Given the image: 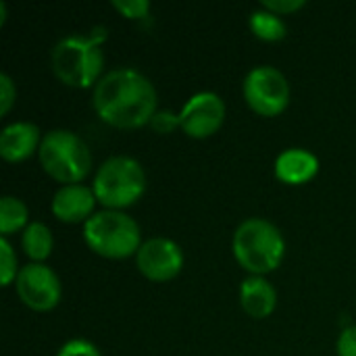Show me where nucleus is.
Here are the masks:
<instances>
[{"label":"nucleus","mask_w":356,"mask_h":356,"mask_svg":"<svg viewBox=\"0 0 356 356\" xmlns=\"http://www.w3.org/2000/svg\"><path fill=\"white\" fill-rule=\"evenodd\" d=\"M154 83L134 67L106 71L92 90L96 115L119 129H136L150 123L156 108Z\"/></svg>","instance_id":"f257e3e1"},{"label":"nucleus","mask_w":356,"mask_h":356,"mask_svg":"<svg viewBox=\"0 0 356 356\" xmlns=\"http://www.w3.org/2000/svg\"><path fill=\"white\" fill-rule=\"evenodd\" d=\"M104 40V27H94L90 33H71L60 38L50 52L54 75L71 88H94L102 77Z\"/></svg>","instance_id":"f03ea898"},{"label":"nucleus","mask_w":356,"mask_h":356,"mask_svg":"<svg viewBox=\"0 0 356 356\" xmlns=\"http://www.w3.org/2000/svg\"><path fill=\"white\" fill-rule=\"evenodd\" d=\"M232 250L236 261L250 275H267L282 265L286 240L280 227L271 221L250 217L238 225L232 240Z\"/></svg>","instance_id":"7ed1b4c3"},{"label":"nucleus","mask_w":356,"mask_h":356,"mask_svg":"<svg viewBox=\"0 0 356 356\" xmlns=\"http://www.w3.org/2000/svg\"><path fill=\"white\" fill-rule=\"evenodd\" d=\"M92 190L104 209L123 211L144 196L146 171L134 156L115 154L98 167Z\"/></svg>","instance_id":"20e7f679"},{"label":"nucleus","mask_w":356,"mask_h":356,"mask_svg":"<svg viewBox=\"0 0 356 356\" xmlns=\"http://www.w3.org/2000/svg\"><path fill=\"white\" fill-rule=\"evenodd\" d=\"M83 240L96 254L117 261L138 254L142 246V234L136 219L113 209L98 211L83 223Z\"/></svg>","instance_id":"39448f33"},{"label":"nucleus","mask_w":356,"mask_h":356,"mask_svg":"<svg viewBox=\"0 0 356 356\" xmlns=\"http://www.w3.org/2000/svg\"><path fill=\"white\" fill-rule=\"evenodd\" d=\"M38 156L42 169L63 186L83 181L92 169L88 144L71 129H52L44 134Z\"/></svg>","instance_id":"423d86ee"},{"label":"nucleus","mask_w":356,"mask_h":356,"mask_svg":"<svg viewBox=\"0 0 356 356\" xmlns=\"http://www.w3.org/2000/svg\"><path fill=\"white\" fill-rule=\"evenodd\" d=\"M242 94L246 104L263 117H275L290 104L288 77L271 65H259L250 69L244 77Z\"/></svg>","instance_id":"0eeeda50"},{"label":"nucleus","mask_w":356,"mask_h":356,"mask_svg":"<svg viewBox=\"0 0 356 356\" xmlns=\"http://www.w3.org/2000/svg\"><path fill=\"white\" fill-rule=\"evenodd\" d=\"M15 288L21 302L38 313L52 311L63 296L58 275L44 263H27L21 267L15 280Z\"/></svg>","instance_id":"6e6552de"},{"label":"nucleus","mask_w":356,"mask_h":356,"mask_svg":"<svg viewBox=\"0 0 356 356\" xmlns=\"http://www.w3.org/2000/svg\"><path fill=\"white\" fill-rule=\"evenodd\" d=\"M225 121V102L217 92H196L179 111V127L194 140L211 138Z\"/></svg>","instance_id":"1a4fd4ad"},{"label":"nucleus","mask_w":356,"mask_h":356,"mask_svg":"<svg viewBox=\"0 0 356 356\" xmlns=\"http://www.w3.org/2000/svg\"><path fill=\"white\" fill-rule=\"evenodd\" d=\"M136 265L146 280L169 282L184 269V250L175 240L156 236L142 242L136 254Z\"/></svg>","instance_id":"9d476101"},{"label":"nucleus","mask_w":356,"mask_h":356,"mask_svg":"<svg viewBox=\"0 0 356 356\" xmlns=\"http://www.w3.org/2000/svg\"><path fill=\"white\" fill-rule=\"evenodd\" d=\"M96 202L98 200L92 188L83 184H67L54 192L50 211L63 223H86L94 215Z\"/></svg>","instance_id":"9b49d317"},{"label":"nucleus","mask_w":356,"mask_h":356,"mask_svg":"<svg viewBox=\"0 0 356 356\" xmlns=\"http://www.w3.org/2000/svg\"><path fill=\"white\" fill-rule=\"evenodd\" d=\"M40 127L31 121H13L0 131V156L8 163H21L40 150Z\"/></svg>","instance_id":"f8f14e48"},{"label":"nucleus","mask_w":356,"mask_h":356,"mask_svg":"<svg viewBox=\"0 0 356 356\" xmlns=\"http://www.w3.org/2000/svg\"><path fill=\"white\" fill-rule=\"evenodd\" d=\"M273 171L282 184L300 186L311 181L319 173V159L307 148H288L277 154Z\"/></svg>","instance_id":"ddd939ff"},{"label":"nucleus","mask_w":356,"mask_h":356,"mask_svg":"<svg viewBox=\"0 0 356 356\" xmlns=\"http://www.w3.org/2000/svg\"><path fill=\"white\" fill-rule=\"evenodd\" d=\"M240 302L252 319H267L277 307V292L263 275H250L240 286Z\"/></svg>","instance_id":"4468645a"},{"label":"nucleus","mask_w":356,"mask_h":356,"mask_svg":"<svg viewBox=\"0 0 356 356\" xmlns=\"http://www.w3.org/2000/svg\"><path fill=\"white\" fill-rule=\"evenodd\" d=\"M21 246H23L25 254L31 259V263H44L52 254V246H54L50 227L42 221H31L23 229Z\"/></svg>","instance_id":"2eb2a0df"},{"label":"nucleus","mask_w":356,"mask_h":356,"mask_svg":"<svg viewBox=\"0 0 356 356\" xmlns=\"http://www.w3.org/2000/svg\"><path fill=\"white\" fill-rule=\"evenodd\" d=\"M248 25H250V31H252L259 40H263V42H280V40H284L286 33H288L286 21H284L280 15L271 13V10H267V8H263V6L250 13Z\"/></svg>","instance_id":"dca6fc26"},{"label":"nucleus","mask_w":356,"mask_h":356,"mask_svg":"<svg viewBox=\"0 0 356 356\" xmlns=\"http://www.w3.org/2000/svg\"><path fill=\"white\" fill-rule=\"evenodd\" d=\"M29 211L25 202L17 196H2L0 200V234L8 238L10 234L25 229L29 225Z\"/></svg>","instance_id":"f3484780"},{"label":"nucleus","mask_w":356,"mask_h":356,"mask_svg":"<svg viewBox=\"0 0 356 356\" xmlns=\"http://www.w3.org/2000/svg\"><path fill=\"white\" fill-rule=\"evenodd\" d=\"M0 273H2V286H10L17 275H19V269H17V252L13 248V244L8 242V238H0Z\"/></svg>","instance_id":"a211bd4d"},{"label":"nucleus","mask_w":356,"mask_h":356,"mask_svg":"<svg viewBox=\"0 0 356 356\" xmlns=\"http://www.w3.org/2000/svg\"><path fill=\"white\" fill-rule=\"evenodd\" d=\"M111 6L119 10L125 19H144L150 10L148 0H113Z\"/></svg>","instance_id":"6ab92c4d"},{"label":"nucleus","mask_w":356,"mask_h":356,"mask_svg":"<svg viewBox=\"0 0 356 356\" xmlns=\"http://www.w3.org/2000/svg\"><path fill=\"white\" fill-rule=\"evenodd\" d=\"M156 134H173L175 129H181L179 127V113H173V111H156L148 123Z\"/></svg>","instance_id":"aec40b11"},{"label":"nucleus","mask_w":356,"mask_h":356,"mask_svg":"<svg viewBox=\"0 0 356 356\" xmlns=\"http://www.w3.org/2000/svg\"><path fill=\"white\" fill-rule=\"evenodd\" d=\"M56 356H102L100 350L88 342V340H69L67 344L60 346V350L56 353Z\"/></svg>","instance_id":"412c9836"},{"label":"nucleus","mask_w":356,"mask_h":356,"mask_svg":"<svg viewBox=\"0 0 356 356\" xmlns=\"http://www.w3.org/2000/svg\"><path fill=\"white\" fill-rule=\"evenodd\" d=\"M17 100V88L8 73H0V113L6 115Z\"/></svg>","instance_id":"4be33fe9"},{"label":"nucleus","mask_w":356,"mask_h":356,"mask_svg":"<svg viewBox=\"0 0 356 356\" xmlns=\"http://www.w3.org/2000/svg\"><path fill=\"white\" fill-rule=\"evenodd\" d=\"M307 2L305 0H263V8L275 13V15H290V13H296L305 6Z\"/></svg>","instance_id":"5701e85b"},{"label":"nucleus","mask_w":356,"mask_h":356,"mask_svg":"<svg viewBox=\"0 0 356 356\" xmlns=\"http://www.w3.org/2000/svg\"><path fill=\"white\" fill-rule=\"evenodd\" d=\"M338 356H356V325L346 327L336 344Z\"/></svg>","instance_id":"b1692460"}]
</instances>
